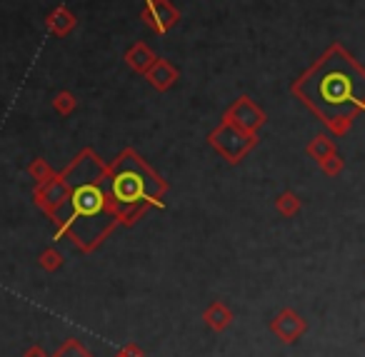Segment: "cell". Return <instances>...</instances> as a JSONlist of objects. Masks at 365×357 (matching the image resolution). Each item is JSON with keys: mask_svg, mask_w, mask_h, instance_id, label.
Segmentation results:
<instances>
[{"mask_svg": "<svg viewBox=\"0 0 365 357\" xmlns=\"http://www.w3.org/2000/svg\"><path fill=\"white\" fill-rule=\"evenodd\" d=\"M335 152V143L330 140L328 135H315L313 140H310V145H308V155L310 157H315V160H325L328 155H333Z\"/></svg>", "mask_w": 365, "mask_h": 357, "instance_id": "cell-12", "label": "cell"}, {"mask_svg": "<svg viewBox=\"0 0 365 357\" xmlns=\"http://www.w3.org/2000/svg\"><path fill=\"white\" fill-rule=\"evenodd\" d=\"M38 262H41L43 270L56 272V270H61V267H63V255L56 250V247H48V250H43V252H41Z\"/></svg>", "mask_w": 365, "mask_h": 357, "instance_id": "cell-15", "label": "cell"}, {"mask_svg": "<svg viewBox=\"0 0 365 357\" xmlns=\"http://www.w3.org/2000/svg\"><path fill=\"white\" fill-rule=\"evenodd\" d=\"M118 357H123V355H118Z\"/></svg>", "mask_w": 365, "mask_h": 357, "instance_id": "cell-21", "label": "cell"}, {"mask_svg": "<svg viewBox=\"0 0 365 357\" xmlns=\"http://www.w3.org/2000/svg\"><path fill=\"white\" fill-rule=\"evenodd\" d=\"M318 165H320V170H323L325 175H330V177L340 175V170H343V160H340V157L335 155V152H333V155L325 157V160H320Z\"/></svg>", "mask_w": 365, "mask_h": 357, "instance_id": "cell-19", "label": "cell"}, {"mask_svg": "<svg viewBox=\"0 0 365 357\" xmlns=\"http://www.w3.org/2000/svg\"><path fill=\"white\" fill-rule=\"evenodd\" d=\"M275 332H278L280 337H283L285 342H293L295 337L300 335V332L305 330V325H303V320H300L298 315H295L293 310H285V312H280V317L275 320Z\"/></svg>", "mask_w": 365, "mask_h": 357, "instance_id": "cell-11", "label": "cell"}, {"mask_svg": "<svg viewBox=\"0 0 365 357\" xmlns=\"http://www.w3.org/2000/svg\"><path fill=\"white\" fill-rule=\"evenodd\" d=\"M106 190L115 205L120 222L130 225L140 215V202H155L163 205L160 197L165 192V185L155 172L148 170V165L133 150H123L113 165H108L106 172Z\"/></svg>", "mask_w": 365, "mask_h": 357, "instance_id": "cell-3", "label": "cell"}, {"mask_svg": "<svg viewBox=\"0 0 365 357\" xmlns=\"http://www.w3.org/2000/svg\"><path fill=\"white\" fill-rule=\"evenodd\" d=\"M178 78H180L178 68L170 66L168 61H163V58H155V63H153V66L145 71V81L150 83L155 90H160V93H165L168 88L175 86Z\"/></svg>", "mask_w": 365, "mask_h": 357, "instance_id": "cell-8", "label": "cell"}, {"mask_svg": "<svg viewBox=\"0 0 365 357\" xmlns=\"http://www.w3.org/2000/svg\"><path fill=\"white\" fill-rule=\"evenodd\" d=\"M76 26H78V18L73 16V13L68 11L66 6L53 8V11L46 16V28L53 33V36H58V38H66L68 33L76 31Z\"/></svg>", "mask_w": 365, "mask_h": 357, "instance_id": "cell-9", "label": "cell"}, {"mask_svg": "<svg viewBox=\"0 0 365 357\" xmlns=\"http://www.w3.org/2000/svg\"><path fill=\"white\" fill-rule=\"evenodd\" d=\"M278 210H280V215H295V212L300 210V200L293 195V192H285V195H280L278 197Z\"/></svg>", "mask_w": 365, "mask_h": 357, "instance_id": "cell-18", "label": "cell"}, {"mask_svg": "<svg viewBox=\"0 0 365 357\" xmlns=\"http://www.w3.org/2000/svg\"><path fill=\"white\" fill-rule=\"evenodd\" d=\"M293 93L333 135H345L355 115L365 113V68L340 43H333L293 83Z\"/></svg>", "mask_w": 365, "mask_h": 357, "instance_id": "cell-1", "label": "cell"}, {"mask_svg": "<svg viewBox=\"0 0 365 357\" xmlns=\"http://www.w3.org/2000/svg\"><path fill=\"white\" fill-rule=\"evenodd\" d=\"M140 18L155 36H165V33L180 21V11L173 6L170 0H148Z\"/></svg>", "mask_w": 365, "mask_h": 357, "instance_id": "cell-6", "label": "cell"}, {"mask_svg": "<svg viewBox=\"0 0 365 357\" xmlns=\"http://www.w3.org/2000/svg\"><path fill=\"white\" fill-rule=\"evenodd\" d=\"M223 118H228L230 123H235V125L243 128V130L255 133V135H258V130L265 125V113L245 95L238 98V100L228 108V113H225Z\"/></svg>", "mask_w": 365, "mask_h": 357, "instance_id": "cell-7", "label": "cell"}, {"mask_svg": "<svg viewBox=\"0 0 365 357\" xmlns=\"http://www.w3.org/2000/svg\"><path fill=\"white\" fill-rule=\"evenodd\" d=\"M53 357H93V355L78 340H68L53 352Z\"/></svg>", "mask_w": 365, "mask_h": 357, "instance_id": "cell-16", "label": "cell"}, {"mask_svg": "<svg viewBox=\"0 0 365 357\" xmlns=\"http://www.w3.org/2000/svg\"><path fill=\"white\" fill-rule=\"evenodd\" d=\"M106 172L108 165L91 148H86L63 170L71 192H68L66 205L53 217L56 240L68 235L81 250L91 252L120 222V215L106 190Z\"/></svg>", "mask_w": 365, "mask_h": 357, "instance_id": "cell-2", "label": "cell"}, {"mask_svg": "<svg viewBox=\"0 0 365 357\" xmlns=\"http://www.w3.org/2000/svg\"><path fill=\"white\" fill-rule=\"evenodd\" d=\"M53 172H56V170H53V167L48 165V160H43V157H36V160H31V165H28V175H31L36 182L48 180Z\"/></svg>", "mask_w": 365, "mask_h": 357, "instance_id": "cell-17", "label": "cell"}, {"mask_svg": "<svg viewBox=\"0 0 365 357\" xmlns=\"http://www.w3.org/2000/svg\"><path fill=\"white\" fill-rule=\"evenodd\" d=\"M208 140L220 155L228 157V162L235 165V162H240V157H243L245 152L253 150L255 143H258V135L243 130V128H238L235 123H230L228 118H223V123L210 133Z\"/></svg>", "mask_w": 365, "mask_h": 357, "instance_id": "cell-4", "label": "cell"}, {"mask_svg": "<svg viewBox=\"0 0 365 357\" xmlns=\"http://www.w3.org/2000/svg\"><path fill=\"white\" fill-rule=\"evenodd\" d=\"M53 108H56L58 115H71V113L78 108V100L71 90H61L56 98H53Z\"/></svg>", "mask_w": 365, "mask_h": 357, "instance_id": "cell-14", "label": "cell"}, {"mask_svg": "<svg viewBox=\"0 0 365 357\" xmlns=\"http://www.w3.org/2000/svg\"><path fill=\"white\" fill-rule=\"evenodd\" d=\"M155 58L158 56L150 51V48H148V43H143V41L133 43V46L125 51V63L135 73H140V76H145V71L153 66V63H155Z\"/></svg>", "mask_w": 365, "mask_h": 357, "instance_id": "cell-10", "label": "cell"}, {"mask_svg": "<svg viewBox=\"0 0 365 357\" xmlns=\"http://www.w3.org/2000/svg\"><path fill=\"white\" fill-rule=\"evenodd\" d=\"M23 357H48V355H46V350H43L41 345H31L26 352H23Z\"/></svg>", "mask_w": 365, "mask_h": 357, "instance_id": "cell-20", "label": "cell"}, {"mask_svg": "<svg viewBox=\"0 0 365 357\" xmlns=\"http://www.w3.org/2000/svg\"><path fill=\"white\" fill-rule=\"evenodd\" d=\"M205 322H208V325H213L215 330H223V327L230 322V310H225L220 302H215L213 307H208V310H205Z\"/></svg>", "mask_w": 365, "mask_h": 357, "instance_id": "cell-13", "label": "cell"}, {"mask_svg": "<svg viewBox=\"0 0 365 357\" xmlns=\"http://www.w3.org/2000/svg\"><path fill=\"white\" fill-rule=\"evenodd\" d=\"M68 192H71V185H68V180L63 177V172H53L48 180L36 182L33 200H36V205L53 220V217H56V212L66 205Z\"/></svg>", "mask_w": 365, "mask_h": 357, "instance_id": "cell-5", "label": "cell"}]
</instances>
